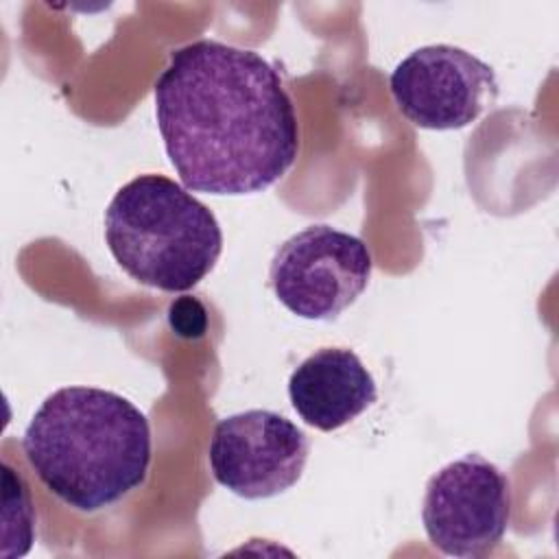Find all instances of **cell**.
Segmentation results:
<instances>
[{"mask_svg":"<svg viewBox=\"0 0 559 559\" xmlns=\"http://www.w3.org/2000/svg\"><path fill=\"white\" fill-rule=\"evenodd\" d=\"M153 94L166 155L188 190L262 192L297 159L295 105L277 70L255 50L190 41L170 52Z\"/></svg>","mask_w":559,"mask_h":559,"instance_id":"cell-1","label":"cell"},{"mask_svg":"<svg viewBox=\"0 0 559 559\" xmlns=\"http://www.w3.org/2000/svg\"><path fill=\"white\" fill-rule=\"evenodd\" d=\"M24 456L63 504L96 513L140 489L153 439L146 415L127 397L98 386H61L31 417Z\"/></svg>","mask_w":559,"mask_h":559,"instance_id":"cell-2","label":"cell"},{"mask_svg":"<svg viewBox=\"0 0 559 559\" xmlns=\"http://www.w3.org/2000/svg\"><path fill=\"white\" fill-rule=\"evenodd\" d=\"M105 242L135 282L183 293L218 262L223 231L214 212L164 175L127 181L105 210Z\"/></svg>","mask_w":559,"mask_h":559,"instance_id":"cell-3","label":"cell"},{"mask_svg":"<svg viewBox=\"0 0 559 559\" xmlns=\"http://www.w3.org/2000/svg\"><path fill=\"white\" fill-rule=\"evenodd\" d=\"M371 266L365 240L330 225H310L280 245L269 284L293 314L332 321L365 293Z\"/></svg>","mask_w":559,"mask_h":559,"instance_id":"cell-4","label":"cell"},{"mask_svg":"<svg viewBox=\"0 0 559 559\" xmlns=\"http://www.w3.org/2000/svg\"><path fill=\"white\" fill-rule=\"evenodd\" d=\"M511 520V483L478 452H469L430 476L421 502L428 542L448 557L478 559L504 537Z\"/></svg>","mask_w":559,"mask_h":559,"instance_id":"cell-5","label":"cell"},{"mask_svg":"<svg viewBox=\"0 0 559 559\" xmlns=\"http://www.w3.org/2000/svg\"><path fill=\"white\" fill-rule=\"evenodd\" d=\"M310 441L297 424L275 411L251 408L218 419L207 461L218 485L260 500L290 489L304 474Z\"/></svg>","mask_w":559,"mask_h":559,"instance_id":"cell-6","label":"cell"},{"mask_svg":"<svg viewBox=\"0 0 559 559\" xmlns=\"http://www.w3.org/2000/svg\"><path fill=\"white\" fill-rule=\"evenodd\" d=\"M389 87L402 116L432 131L463 129L498 98L493 68L450 44L413 50L391 72Z\"/></svg>","mask_w":559,"mask_h":559,"instance_id":"cell-7","label":"cell"},{"mask_svg":"<svg viewBox=\"0 0 559 559\" xmlns=\"http://www.w3.org/2000/svg\"><path fill=\"white\" fill-rule=\"evenodd\" d=\"M288 397L308 426L332 432L365 413L378 400V386L356 352L321 347L293 369Z\"/></svg>","mask_w":559,"mask_h":559,"instance_id":"cell-8","label":"cell"}]
</instances>
